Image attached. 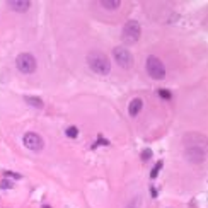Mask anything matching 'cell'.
<instances>
[{"instance_id": "12", "label": "cell", "mask_w": 208, "mask_h": 208, "mask_svg": "<svg viewBox=\"0 0 208 208\" xmlns=\"http://www.w3.org/2000/svg\"><path fill=\"white\" fill-rule=\"evenodd\" d=\"M162 165H164V162H162V160H159V162L154 165V169H152V172H150V177H152V179H155V177L159 176V172H160V169H162Z\"/></svg>"}, {"instance_id": "2", "label": "cell", "mask_w": 208, "mask_h": 208, "mask_svg": "<svg viewBox=\"0 0 208 208\" xmlns=\"http://www.w3.org/2000/svg\"><path fill=\"white\" fill-rule=\"evenodd\" d=\"M147 74L154 80L165 79V67L157 56H149L147 58Z\"/></svg>"}, {"instance_id": "4", "label": "cell", "mask_w": 208, "mask_h": 208, "mask_svg": "<svg viewBox=\"0 0 208 208\" xmlns=\"http://www.w3.org/2000/svg\"><path fill=\"white\" fill-rule=\"evenodd\" d=\"M16 67L22 74H32L36 70V58L31 53H21L16 58Z\"/></svg>"}, {"instance_id": "16", "label": "cell", "mask_w": 208, "mask_h": 208, "mask_svg": "<svg viewBox=\"0 0 208 208\" xmlns=\"http://www.w3.org/2000/svg\"><path fill=\"white\" fill-rule=\"evenodd\" d=\"M142 159H143V160H150V159H152V150H150V149L143 150V152H142Z\"/></svg>"}, {"instance_id": "8", "label": "cell", "mask_w": 208, "mask_h": 208, "mask_svg": "<svg viewBox=\"0 0 208 208\" xmlns=\"http://www.w3.org/2000/svg\"><path fill=\"white\" fill-rule=\"evenodd\" d=\"M31 5V2L29 0H11V2H7V7L14 12H26Z\"/></svg>"}, {"instance_id": "13", "label": "cell", "mask_w": 208, "mask_h": 208, "mask_svg": "<svg viewBox=\"0 0 208 208\" xmlns=\"http://www.w3.org/2000/svg\"><path fill=\"white\" fill-rule=\"evenodd\" d=\"M65 133H67V137H70V138H75V137H79V130L75 128V126H68V128L65 130Z\"/></svg>"}, {"instance_id": "5", "label": "cell", "mask_w": 208, "mask_h": 208, "mask_svg": "<svg viewBox=\"0 0 208 208\" xmlns=\"http://www.w3.org/2000/svg\"><path fill=\"white\" fill-rule=\"evenodd\" d=\"M113 56L116 60V63L119 67H123V68H130L133 65V56H131V53L128 50H125V48H119V46L114 48L113 50Z\"/></svg>"}, {"instance_id": "11", "label": "cell", "mask_w": 208, "mask_h": 208, "mask_svg": "<svg viewBox=\"0 0 208 208\" xmlns=\"http://www.w3.org/2000/svg\"><path fill=\"white\" fill-rule=\"evenodd\" d=\"M119 5H121L119 0H102L101 2V7H104L107 11H116V9H119Z\"/></svg>"}, {"instance_id": "14", "label": "cell", "mask_w": 208, "mask_h": 208, "mask_svg": "<svg viewBox=\"0 0 208 208\" xmlns=\"http://www.w3.org/2000/svg\"><path fill=\"white\" fill-rule=\"evenodd\" d=\"M140 205H142V200H140V196H137L126 205V208H140Z\"/></svg>"}, {"instance_id": "10", "label": "cell", "mask_w": 208, "mask_h": 208, "mask_svg": "<svg viewBox=\"0 0 208 208\" xmlns=\"http://www.w3.org/2000/svg\"><path fill=\"white\" fill-rule=\"evenodd\" d=\"M24 101L29 104V106H32V107H38V109H41V107L44 106V102H43V99L41 97H34V96H26L24 97Z\"/></svg>"}, {"instance_id": "17", "label": "cell", "mask_w": 208, "mask_h": 208, "mask_svg": "<svg viewBox=\"0 0 208 208\" xmlns=\"http://www.w3.org/2000/svg\"><path fill=\"white\" fill-rule=\"evenodd\" d=\"M0 188H4V189H9V188H12V182L7 181V179H2L0 181Z\"/></svg>"}, {"instance_id": "3", "label": "cell", "mask_w": 208, "mask_h": 208, "mask_svg": "<svg viewBox=\"0 0 208 208\" xmlns=\"http://www.w3.org/2000/svg\"><path fill=\"white\" fill-rule=\"evenodd\" d=\"M140 34H142V29H140V24L137 21H128L123 27V39L128 44L137 43L140 39Z\"/></svg>"}, {"instance_id": "7", "label": "cell", "mask_w": 208, "mask_h": 208, "mask_svg": "<svg viewBox=\"0 0 208 208\" xmlns=\"http://www.w3.org/2000/svg\"><path fill=\"white\" fill-rule=\"evenodd\" d=\"M186 157H188V160H191L194 164H200V162L205 160V150H203L201 147L191 145V147L186 149Z\"/></svg>"}, {"instance_id": "1", "label": "cell", "mask_w": 208, "mask_h": 208, "mask_svg": "<svg viewBox=\"0 0 208 208\" xmlns=\"http://www.w3.org/2000/svg\"><path fill=\"white\" fill-rule=\"evenodd\" d=\"M87 63H89V68L92 72H96L99 75H107L111 72V63H109V58L102 51H91L87 55Z\"/></svg>"}, {"instance_id": "18", "label": "cell", "mask_w": 208, "mask_h": 208, "mask_svg": "<svg viewBox=\"0 0 208 208\" xmlns=\"http://www.w3.org/2000/svg\"><path fill=\"white\" fill-rule=\"evenodd\" d=\"M5 176H12V177H16V179H19V174H16V172H5Z\"/></svg>"}, {"instance_id": "6", "label": "cell", "mask_w": 208, "mask_h": 208, "mask_svg": "<svg viewBox=\"0 0 208 208\" xmlns=\"http://www.w3.org/2000/svg\"><path fill=\"white\" fill-rule=\"evenodd\" d=\"M22 142H24V145H26L29 150H32V152H39V150H43V147H44L43 138H41L38 133H32V131L24 135Z\"/></svg>"}, {"instance_id": "15", "label": "cell", "mask_w": 208, "mask_h": 208, "mask_svg": "<svg viewBox=\"0 0 208 208\" xmlns=\"http://www.w3.org/2000/svg\"><path fill=\"white\" fill-rule=\"evenodd\" d=\"M159 96L162 97V99H171V92L167 91V89H160V91H159Z\"/></svg>"}, {"instance_id": "9", "label": "cell", "mask_w": 208, "mask_h": 208, "mask_svg": "<svg viewBox=\"0 0 208 208\" xmlns=\"http://www.w3.org/2000/svg\"><path fill=\"white\" fill-rule=\"evenodd\" d=\"M142 107H143V101H142L140 97H135L133 101L130 102V107H128L130 116H137V114L142 111Z\"/></svg>"}]
</instances>
